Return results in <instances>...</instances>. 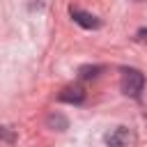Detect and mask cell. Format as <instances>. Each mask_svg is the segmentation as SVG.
<instances>
[{"instance_id":"3957f363","label":"cell","mask_w":147,"mask_h":147,"mask_svg":"<svg viewBox=\"0 0 147 147\" xmlns=\"http://www.w3.org/2000/svg\"><path fill=\"white\" fill-rule=\"evenodd\" d=\"M69 16L74 18V23H78V25L85 28V30H96V28H101V18H96L94 14L83 11V9H78V7H71V9H69Z\"/></svg>"},{"instance_id":"ba28073f","label":"cell","mask_w":147,"mask_h":147,"mask_svg":"<svg viewBox=\"0 0 147 147\" xmlns=\"http://www.w3.org/2000/svg\"><path fill=\"white\" fill-rule=\"evenodd\" d=\"M136 39H147V30H138V34H136Z\"/></svg>"},{"instance_id":"8992f818","label":"cell","mask_w":147,"mask_h":147,"mask_svg":"<svg viewBox=\"0 0 147 147\" xmlns=\"http://www.w3.org/2000/svg\"><path fill=\"white\" fill-rule=\"evenodd\" d=\"M99 71H103V67H80V78H96Z\"/></svg>"},{"instance_id":"7a4b0ae2","label":"cell","mask_w":147,"mask_h":147,"mask_svg":"<svg viewBox=\"0 0 147 147\" xmlns=\"http://www.w3.org/2000/svg\"><path fill=\"white\" fill-rule=\"evenodd\" d=\"M133 142V131L129 126H117L110 133H106V145L108 147H129Z\"/></svg>"},{"instance_id":"277c9868","label":"cell","mask_w":147,"mask_h":147,"mask_svg":"<svg viewBox=\"0 0 147 147\" xmlns=\"http://www.w3.org/2000/svg\"><path fill=\"white\" fill-rule=\"evenodd\" d=\"M57 99L64 101V103H83L85 101V90L80 85H69L57 94Z\"/></svg>"},{"instance_id":"5b68a950","label":"cell","mask_w":147,"mask_h":147,"mask_svg":"<svg viewBox=\"0 0 147 147\" xmlns=\"http://www.w3.org/2000/svg\"><path fill=\"white\" fill-rule=\"evenodd\" d=\"M48 126H55L57 131H64V129L69 126V122H67V117H62L60 113H55V115L48 117Z\"/></svg>"},{"instance_id":"52a82bcc","label":"cell","mask_w":147,"mask_h":147,"mask_svg":"<svg viewBox=\"0 0 147 147\" xmlns=\"http://www.w3.org/2000/svg\"><path fill=\"white\" fill-rule=\"evenodd\" d=\"M0 138H2V140H7V142H14V133H9L5 126H0Z\"/></svg>"},{"instance_id":"6da1fadb","label":"cell","mask_w":147,"mask_h":147,"mask_svg":"<svg viewBox=\"0 0 147 147\" xmlns=\"http://www.w3.org/2000/svg\"><path fill=\"white\" fill-rule=\"evenodd\" d=\"M119 87L126 96L131 99H138L142 87H145V76L138 71V69H124L122 71V80H119Z\"/></svg>"}]
</instances>
